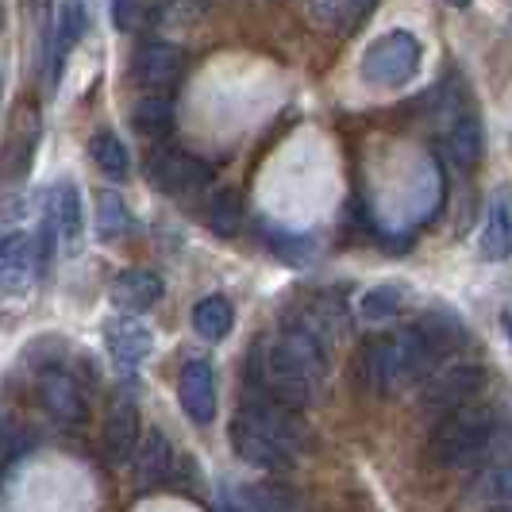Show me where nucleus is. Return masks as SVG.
<instances>
[{"mask_svg":"<svg viewBox=\"0 0 512 512\" xmlns=\"http://www.w3.org/2000/svg\"><path fill=\"white\" fill-rule=\"evenodd\" d=\"M112 20L120 24V31H143L154 20H162V8H151V4H112Z\"/></svg>","mask_w":512,"mask_h":512,"instance_id":"obj_29","label":"nucleus"},{"mask_svg":"<svg viewBox=\"0 0 512 512\" xmlns=\"http://www.w3.org/2000/svg\"><path fill=\"white\" fill-rule=\"evenodd\" d=\"M208 228L216 235H235L239 231V201L231 193H216L208 201Z\"/></svg>","mask_w":512,"mask_h":512,"instance_id":"obj_28","label":"nucleus"},{"mask_svg":"<svg viewBox=\"0 0 512 512\" xmlns=\"http://www.w3.org/2000/svg\"><path fill=\"white\" fill-rule=\"evenodd\" d=\"M39 270V247H35V235L27 231H8L0 235V289L16 293L24 289Z\"/></svg>","mask_w":512,"mask_h":512,"instance_id":"obj_10","label":"nucleus"},{"mask_svg":"<svg viewBox=\"0 0 512 512\" xmlns=\"http://www.w3.org/2000/svg\"><path fill=\"white\" fill-rule=\"evenodd\" d=\"M0 27H4V8H0Z\"/></svg>","mask_w":512,"mask_h":512,"instance_id":"obj_31","label":"nucleus"},{"mask_svg":"<svg viewBox=\"0 0 512 512\" xmlns=\"http://www.w3.org/2000/svg\"><path fill=\"white\" fill-rule=\"evenodd\" d=\"M443 147H447V158H451L459 170H474V166L482 162V154H486V131H482V124H478L474 116H459V120L447 128Z\"/></svg>","mask_w":512,"mask_h":512,"instance_id":"obj_17","label":"nucleus"},{"mask_svg":"<svg viewBox=\"0 0 512 512\" xmlns=\"http://www.w3.org/2000/svg\"><path fill=\"white\" fill-rule=\"evenodd\" d=\"M47 212H51L62 247L70 255L81 251V193H77L74 181H58V189H54L51 201H47Z\"/></svg>","mask_w":512,"mask_h":512,"instance_id":"obj_15","label":"nucleus"},{"mask_svg":"<svg viewBox=\"0 0 512 512\" xmlns=\"http://www.w3.org/2000/svg\"><path fill=\"white\" fill-rule=\"evenodd\" d=\"M231 447L235 455L262 470H282L293 462L297 447H301V424L297 416L266 397H251L243 401V409L231 420Z\"/></svg>","mask_w":512,"mask_h":512,"instance_id":"obj_2","label":"nucleus"},{"mask_svg":"<svg viewBox=\"0 0 512 512\" xmlns=\"http://www.w3.org/2000/svg\"><path fill=\"white\" fill-rule=\"evenodd\" d=\"M185 70V51L174 47V43H143L135 58H131V77L135 85H147V89H166L174 85Z\"/></svg>","mask_w":512,"mask_h":512,"instance_id":"obj_8","label":"nucleus"},{"mask_svg":"<svg viewBox=\"0 0 512 512\" xmlns=\"http://www.w3.org/2000/svg\"><path fill=\"white\" fill-rule=\"evenodd\" d=\"M143 436V424H139V409L131 397H116L112 409H108V424H104V447H108V459L112 462H128L135 443Z\"/></svg>","mask_w":512,"mask_h":512,"instance_id":"obj_12","label":"nucleus"},{"mask_svg":"<svg viewBox=\"0 0 512 512\" xmlns=\"http://www.w3.org/2000/svg\"><path fill=\"white\" fill-rule=\"evenodd\" d=\"M85 20H89V12L81 8V4H62V8H54V24H51V77H58L62 70V62L70 58L77 43H81V35H85Z\"/></svg>","mask_w":512,"mask_h":512,"instance_id":"obj_16","label":"nucleus"},{"mask_svg":"<svg viewBox=\"0 0 512 512\" xmlns=\"http://www.w3.org/2000/svg\"><path fill=\"white\" fill-rule=\"evenodd\" d=\"M420 70V39L412 31H385L362 54V77L374 89H401Z\"/></svg>","mask_w":512,"mask_h":512,"instance_id":"obj_5","label":"nucleus"},{"mask_svg":"<svg viewBox=\"0 0 512 512\" xmlns=\"http://www.w3.org/2000/svg\"><path fill=\"white\" fill-rule=\"evenodd\" d=\"M493 512H509V505H497V509H493Z\"/></svg>","mask_w":512,"mask_h":512,"instance_id":"obj_30","label":"nucleus"},{"mask_svg":"<svg viewBox=\"0 0 512 512\" xmlns=\"http://www.w3.org/2000/svg\"><path fill=\"white\" fill-rule=\"evenodd\" d=\"M466 493L474 497V501H493V505H505L512 493V474L505 462H489L482 466L478 474H474V482L466 486Z\"/></svg>","mask_w":512,"mask_h":512,"instance_id":"obj_22","label":"nucleus"},{"mask_svg":"<svg viewBox=\"0 0 512 512\" xmlns=\"http://www.w3.org/2000/svg\"><path fill=\"white\" fill-rule=\"evenodd\" d=\"M401 305H405V289L401 285H378V289L362 293L359 312L362 320H389V316L401 312Z\"/></svg>","mask_w":512,"mask_h":512,"instance_id":"obj_27","label":"nucleus"},{"mask_svg":"<svg viewBox=\"0 0 512 512\" xmlns=\"http://www.w3.org/2000/svg\"><path fill=\"white\" fill-rule=\"evenodd\" d=\"M131 455H135V482L143 489H158L170 482V474H174V447H170V439L162 436L158 428H147Z\"/></svg>","mask_w":512,"mask_h":512,"instance_id":"obj_11","label":"nucleus"},{"mask_svg":"<svg viewBox=\"0 0 512 512\" xmlns=\"http://www.w3.org/2000/svg\"><path fill=\"white\" fill-rule=\"evenodd\" d=\"M231 320H235V312L224 297H205L193 308V328L201 339H224L231 332Z\"/></svg>","mask_w":512,"mask_h":512,"instance_id":"obj_24","label":"nucleus"},{"mask_svg":"<svg viewBox=\"0 0 512 512\" xmlns=\"http://www.w3.org/2000/svg\"><path fill=\"white\" fill-rule=\"evenodd\" d=\"M512 247V228H509V201L493 197V205L486 212V228H482V258L501 262Z\"/></svg>","mask_w":512,"mask_h":512,"instance_id":"obj_20","label":"nucleus"},{"mask_svg":"<svg viewBox=\"0 0 512 512\" xmlns=\"http://www.w3.org/2000/svg\"><path fill=\"white\" fill-rule=\"evenodd\" d=\"M154 335L147 324H139L135 316H120L108 324V351L120 366H139V362L151 355Z\"/></svg>","mask_w":512,"mask_h":512,"instance_id":"obj_14","label":"nucleus"},{"mask_svg":"<svg viewBox=\"0 0 512 512\" xmlns=\"http://www.w3.org/2000/svg\"><path fill=\"white\" fill-rule=\"evenodd\" d=\"M493 439H497L493 409L489 405H462V409L439 416L428 451L439 466H470V462L486 459Z\"/></svg>","mask_w":512,"mask_h":512,"instance_id":"obj_4","label":"nucleus"},{"mask_svg":"<svg viewBox=\"0 0 512 512\" xmlns=\"http://www.w3.org/2000/svg\"><path fill=\"white\" fill-rule=\"evenodd\" d=\"M128 228H131V216L124 197L116 189H101L97 193V235L108 243V239H124Z\"/></svg>","mask_w":512,"mask_h":512,"instance_id":"obj_21","label":"nucleus"},{"mask_svg":"<svg viewBox=\"0 0 512 512\" xmlns=\"http://www.w3.org/2000/svg\"><path fill=\"white\" fill-rule=\"evenodd\" d=\"M112 301L128 312H143L162 301V278L151 270H124L116 282H112Z\"/></svg>","mask_w":512,"mask_h":512,"instance_id":"obj_18","label":"nucleus"},{"mask_svg":"<svg viewBox=\"0 0 512 512\" xmlns=\"http://www.w3.org/2000/svg\"><path fill=\"white\" fill-rule=\"evenodd\" d=\"M436 362L439 359L432 355V347L424 343V335L416 332V328H405V332L397 335L370 339L359 351V359H355V374H359V382L370 393L389 397V393H401L412 382L428 378L436 370Z\"/></svg>","mask_w":512,"mask_h":512,"instance_id":"obj_3","label":"nucleus"},{"mask_svg":"<svg viewBox=\"0 0 512 512\" xmlns=\"http://www.w3.org/2000/svg\"><path fill=\"white\" fill-rule=\"evenodd\" d=\"M486 385V370L482 366H451V370H436L428 385H424V409L428 412H447L470 405Z\"/></svg>","mask_w":512,"mask_h":512,"instance_id":"obj_6","label":"nucleus"},{"mask_svg":"<svg viewBox=\"0 0 512 512\" xmlns=\"http://www.w3.org/2000/svg\"><path fill=\"white\" fill-rule=\"evenodd\" d=\"M89 154H93V162L101 166L108 178H128V151H124V143L112 131H97L89 139Z\"/></svg>","mask_w":512,"mask_h":512,"instance_id":"obj_25","label":"nucleus"},{"mask_svg":"<svg viewBox=\"0 0 512 512\" xmlns=\"http://www.w3.org/2000/svg\"><path fill=\"white\" fill-rule=\"evenodd\" d=\"M308 12H312L316 24H324L328 31H339V35H347V31H355L374 8H370V4H355V0H316Z\"/></svg>","mask_w":512,"mask_h":512,"instance_id":"obj_19","label":"nucleus"},{"mask_svg":"<svg viewBox=\"0 0 512 512\" xmlns=\"http://www.w3.org/2000/svg\"><path fill=\"white\" fill-rule=\"evenodd\" d=\"M39 401H43V409L51 412L54 420H62V424H81L85 420V397H81V389L70 374H62V370H47L43 378H39Z\"/></svg>","mask_w":512,"mask_h":512,"instance_id":"obj_13","label":"nucleus"},{"mask_svg":"<svg viewBox=\"0 0 512 512\" xmlns=\"http://www.w3.org/2000/svg\"><path fill=\"white\" fill-rule=\"evenodd\" d=\"M131 124L143 135H162V131L174 128V104L166 97H143L131 108Z\"/></svg>","mask_w":512,"mask_h":512,"instance_id":"obj_26","label":"nucleus"},{"mask_svg":"<svg viewBox=\"0 0 512 512\" xmlns=\"http://www.w3.org/2000/svg\"><path fill=\"white\" fill-rule=\"evenodd\" d=\"M243 512H308L305 501L285 486H251L243 493Z\"/></svg>","mask_w":512,"mask_h":512,"instance_id":"obj_23","label":"nucleus"},{"mask_svg":"<svg viewBox=\"0 0 512 512\" xmlns=\"http://www.w3.org/2000/svg\"><path fill=\"white\" fill-rule=\"evenodd\" d=\"M328 374V351L308 335L282 328V335H258L247 355V393L282 409H301L316 397Z\"/></svg>","mask_w":512,"mask_h":512,"instance_id":"obj_1","label":"nucleus"},{"mask_svg":"<svg viewBox=\"0 0 512 512\" xmlns=\"http://www.w3.org/2000/svg\"><path fill=\"white\" fill-rule=\"evenodd\" d=\"M208 178H212V166L185 151H158L151 158V181L162 193H193L208 185Z\"/></svg>","mask_w":512,"mask_h":512,"instance_id":"obj_7","label":"nucleus"},{"mask_svg":"<svg viewBox=\"0 0 512 512\" xmlns=\"http://www.w3.org/2000/svg\"><path fill=\"white\" fill-rule=\"evenodd\" d=\"M178 397L193 424H212L216 420V378H212V366L205 359H189L181 366Z\"/></svg>","mask_w":512,"mask_h":512,"instance_id":"obj_9","label":"nucleus"}]
</instances>
